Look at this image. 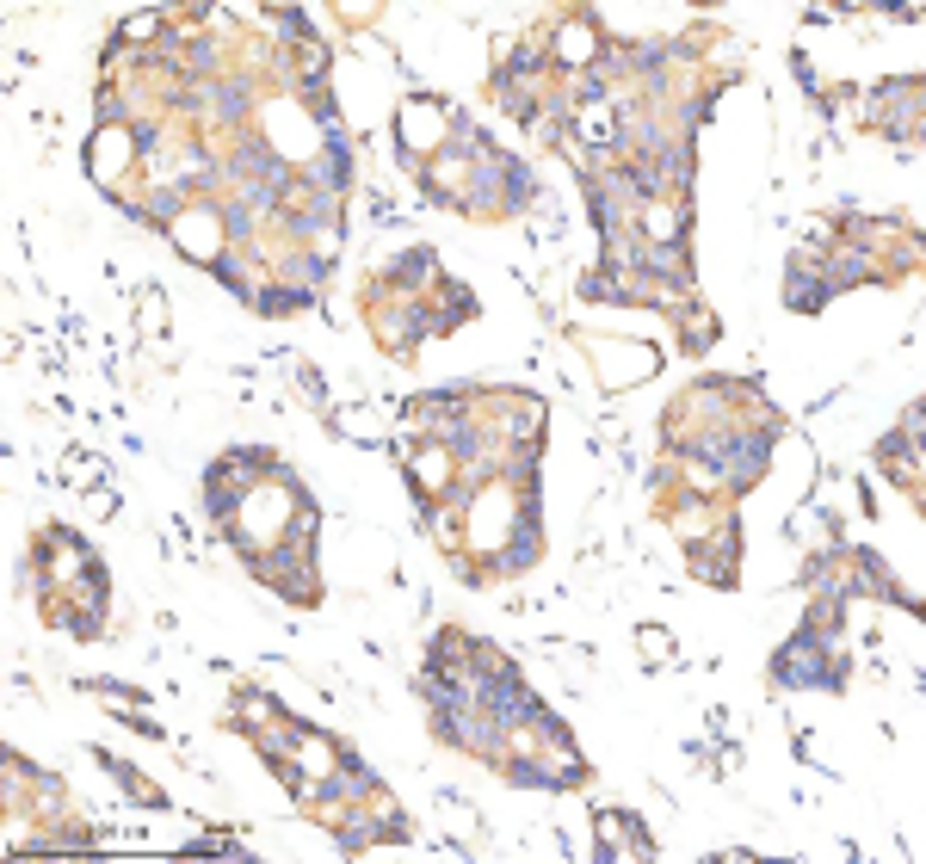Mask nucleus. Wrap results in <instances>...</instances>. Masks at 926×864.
<instances>
[{
	"instance_id": "nucleus-5",
	"label": "nucleus",
	"mask_w": 926,
	"mask_h": 864,
	"mask_svg": "<svg viewBox=\"0 0 926 864\" xmlns=\"http://www.w3.org/2000/svg\"><path fill=\"white\" fill-rule=\"evenodd\" d=\"M426 272H433V254H426V247H414V254H402L396 266H389V284H396V291H414Z\"/></svg>"
},
{
	"instance_id": "nucleus-2",
	"label": "nucleus",
	"mask_w": 926,
	"mask_h": 864,
	"mask_svg": "<svg viewBox=\"0 0 926 864\" xmlns=\"http://www.w3.org/2000/svg\"><path fill=\"white\" fill-rule=\"evenodd\" d=\"M309 179H315L322 192H346V186H352V142H346L340 124H328V136H322V161H315Z\"/></svg>"
},
{
	"instance_id": "nucleus-11",
	"label": "nucleus",
	"mask_w": 926,
	"mask_h": 864,
	"mask_svg": "<svg viewBox=\"0 0 926 864\" xmlns=\"http://www.w3.org/2000/svg\"><path fill=\"white\" fill-rule=\"evenodd\" d=\"M303 395H309V402H328V383H322V371H303Z\"/></svg>"
},
{
	"instance_id": "nucleus-3",
	"label": "nucleus",
	"mask_w": 926,
	"mask_h": 864,
	"mask_svg": "<svg viewBox=\"0 0 926 864\" xmlns=\"http://www.w3.org/2000/svg\"><path fill=\"white\" fill-rule=\"evenodd\" d=\"M531 198H538V186H531V167H525V161H501V204L525 210Z\"/></svg>"
},
{
	"instance_id": "nucleus-7",
	"label": "nucleus",
	"mask_w": 926,
	"mask_h": 864,
	"mask_svg": "<svg viewBox=\"0 0 926 864\" xmlns=\"http://www.w3.org/2000/svg\"><path fill=\"white\" fill-rule=\"evenodd\" d=\"M531 562H538V525L519 519V537L501 550V568H531Z\"/></svg>"
},
{
	"instance_id": "nucleus-10",
	"label": "nucleus",
	"mask_w": 926,
	"mask_h": 864,
	"mask_svg": "<svg viewBox=\"0 0 926 864\" xmlns=\"http://www.w3.org/2000/svg\"><path fill=\"white\" fill-rule=\"evenodd\" d=\"M223 223H229V235H235V241H247V229H254V210L229 204V210H223Z\"/></svg>"
},
{
	"instance_id": "nucleus-6",
	"label": "nucleus",
	"mask_w": 926,
	"mask_h": 864,
	"mask_svg": "<svg viewBox=\"0 0 926 864\" xmlns=\"http://www.w3.org/2000/svg\"><path fill=\"white\" fill-rule=\"evenodd\" d=\"M852 278H865V254H859V247H840V254H834V266H828V291H846V284Z\"/></svg>"
},
{
	"instance_id": "nucleus-8",
	"label": "nucleus",
	"mask_w": 926,
	"mask_h": 864,
	"mask_svg": "<svg viewBox=\"0 0 926 864\" xmlns=\"http://www.w3.org/2000/svg\"><path fill=\"white\" fill-rule=\"evenodd\" d=\"M315 303V291H254V309H266V315H284V309H309Z\"/></svg>"
},
{
	"instance_id": "nucleus-4",
	"label": "nucleus",
	"mask_w": 926,
	"mask_h": 864,
	"mask_svg": "<svg viewBox=\"0 0 926 864\" xmlns=\"http://www.w3.org/2000/svg\"><path fill=\"white\" fill-rule=\"evenodd\" d=\"M822 297H828L822 272H803V266H791V291H785V303H791V309H822Z\"/></svg>"
},
{
	"instance_id": "nucleus-1",
	"label": "nucleus",
	"mask_w": 926,
	"mask_h": 864,
	"mask_svg": "<svg viewBox=\"0 0 926 864\" xmlns=\"http://www.w3.org/2000/svg\"><path fill=\"white\" fill-rule=\"evenodd\" d=\"M840 661H822V630H803L791 636L785 648H778V661H772V679L778 686H840Z\"/></svg>"
},
{
	"instance_id": "nucleus-9",
	"label": "nucleus",
	"mask_w": 926,
	"mask_h": 864,
	"mask_svg": "<svg viewBox=\"0 0 926 864\" xmlns=\"http://www.w3.org/2000/svg\"><path fill=\"white\" fill-rule=\"evenodd\" d=\"M241 112H247V93H241V87H223V93H217V118H223V124H235Z\"/></svg>"
}]
</instances>
